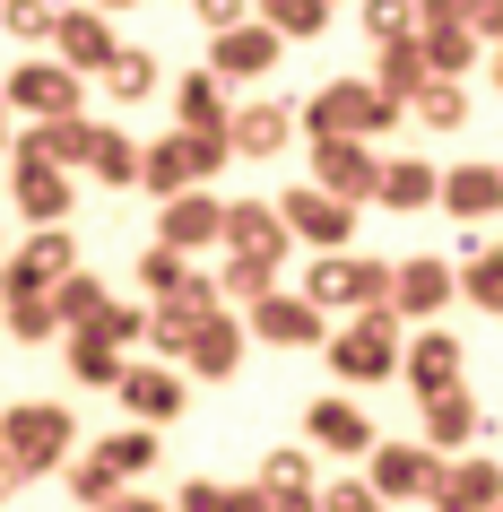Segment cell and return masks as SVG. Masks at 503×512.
Wrapping results in <instances>:
<instances>
[{"label":"cell","instance_id":"obj_1","mask_svg":"<svg viewBox=\"0 0 503 512\" xmlns=\"http://www.w3.org/2000/svg\"><path fill=\"white\" fill-rule=\"evenodd\" d=\"M70 443H79V417H70L61 400H9V408H0V460H18L27 478L61 469Z\"/></svg>","mask_w":503,"mask_h":512},{"label":"cell","instance_id":"obj_2","mask_svg":"<svg viewBox=\"0 0 503 512\" xmlns=\"http://www.w3.org/2000/svg\"><path fill=\"white\" fill-rule=\"evenodd\" d=\"M321 348H330V374H339V382H391V374H399V348H408V330H399L391 304H365V313H356L347 330H330Z\"/></svg>","mask_w":503,"mask_h":512},{"label":"cell","instance_id":"obj_3","mask_svg":"<svg viewBox=\"0 0 503 512\" xmlns=\"http://www.w3.org/2000/svg\"><path fill=\"white\" fill-rule=\"evenodd\" d=\"M295 122H304V139H373V131L399 122V105L373 96V79H321L313 105L295 113Z\"/></svg>","mask_w":503,"mask_h":512},{"label":"cell","instance_id":"obj_4","mask_svg":"<svg viewBox=\"0 0 503 512\" xmlns=\"http://www.w3.org/2000/svg\"><path fill=\"white\" fill-rule=\"evenodd\" d=\"M304 304H313L321 322H330V313L391 304V261H365V252H321V261H304Z\"/></svg>","mask_w":503,"mask_h":512},{"label":"cell","instance_id":"obj_5","mask_svg":"<svg viewBox=\"0 0 503 512\" xmlns=\"http://www.w3.org/2000/svg\"><path fill=\"white\" fill-rule=\"evenodd\" d=\"M70 270H79V243H70V226H35V235L0 261V296H53Z\"/></svg>","mask_w":503,"mask_h":512},{"label":"cell","instance_id":"obj_6","mask_svg":"<svg viewBox=\"0 0 503 512\" xmlns=\"http://www.w3.org/2000/svg\"><path fill=\"white\" fill-rule=\"evenodd\" d=\"M278 226H287V243H313V252H347L356 243V209L330 200V191H313V183L278 191Z\"/></svg>","mask_w":503,"mask_h":512},{"label":"cell","instance_id":"obj_7","mask_svg":"<svg viewBox=\"0 0 503 512\" xmlns=\"http://www.w3.org/2000/svg\"><path fill=\"white\" fill-rule=\"evenodd\" d=\"M0 105L27 113V122H61V113L87 105V79H70L61 61H18V70H9V87H0Z\"/></svg>","mask_w":503,"mask_h":512},{"label":"cell","instance_id":"obj_8","mask_svg":"<svg viewBox=\"0 0 503 512\" xmlns=\"http://www.w3.org/2000/svg\"><path fill=\"white\" fill-rule=\"evenodd\" d=\"M399 374L417 400H443L469 382V348H460V330H408V348H399Z\"/></svg>","mask_w":503,"mask_h":512},{"label":"cell","instance_id":"obj_9","mask_svg":"<svg viewBox=\"0 0 503 512\" xmlns=\"http://www.w3.org/2000/svg\"><path fill=\"white\" fill-rule=\"evenodd\" d=\"M113 53H122V35H113V18H96L87 0L53 18V61L70 70V79H105V70H113Z\"/></svg>","mask_w":503,"mask_h":512},{"label":"cell","instance_id":"obj_10","mask_svg":"<svg viewBox=\"0 0 503 512\" xmlns=\"http://www.w3.org/2000/svg\"><path fill=\"white\" fill-rule=\"evenodd\" d=\"M313 191L330 200H373L382 191V157H373V139H313Z\"/></svg>","mask_w":503,"mask_h":512},{"label":"cell","instance_id":"obj_11","mask_svg":"<svg viewBox=\"0 0 503 512\" xmlns=\"http://www.w3.org/2000/svg\"><path fill=\"white\" fill-rule=\"evenodd\" d=\"M451 296H460V270H451L443 252H408V261L391 270V313L399 322H434Z\"/></svg>","mask_w":503,"mask_h":512},{"label":"cell","instance_id":"obj_12","mask_svg":"<svg viewBox=\"0 0 503 512\" xmlns=\"http://www.w3.org/2000/svg\"><path fill=\"white\" fill-rule=\"evenodd\" d=\"M434 469H443V460L425 452V443H373L365 452V486L382 504H425V495H434Z\"/></svg>","mask_w":503,"mask_h":512},{"label":"cell","instance_id":"obj_13","mask_svg":"<svg viewBox=\"0 0 503 512\" xmlns=\"http://www.w3.org/2000/svg\"><path fill=\"white\" fill-rule=\"evenodd\" d=\"M243 339H261V348H321L330 322H321L304 296H278V287H269L261 304H243Z\"/></svg>","mask_w":503,"mask_h":512},{"label":"cell","instance_id":"obj_14","mask_svg":"<svg viewBox=\"0 0 503 512\" xmlns=\"http://www.w3.org/2000/svg\"><path fill=\"white\" fill-rule=\"evenodd\" d=\"M425 504H434V512H495V504H503V460H486V452L443 460Z\"/></svg>","mask_w":503,"mask_h":512},{"label":"cell","instance_id":"obj_15","mask_svg":"<svg viewBox=\"0 0 503 512\" xmlns=\"http://www.w3.org/2000/svg\"><path fill=\"white\" fill-rule=\"evenodd\" d=\"M278 61H287V44H278L261 18H243V27H226V35L209 44V79H217V87H235V79H269Z\"/></svg>","mask_w":503,"mask_h":512},{"label":"cell","instance_id":"obj_16","mask_svg":"<svg viewBox=\"0 0 503 512\" xmlns=\"http://www.w3.org/2000/svg\"><path fill=\"white\" fill-rule=\"evenodd\" d=\"M113 391H122V408H131L148 434H157L165 417H183V408H191L183 365H122V382H113Z\"/></svg>","mask_w":503,"mask_h":512},{"label":"cell","instance_id":"obj_17","mask_svg":"<svg viewBox=\"0 0 503 512\" xmlns=\"http://www.w3.org/2000/svg\"><path fill=\"white\" fill-rule=\"evenodd\" d=\"M217 243H226L235 261H269V270L295 252L287 226H278V200H226V235H217Z\"/></svg>","mask_w":503,"mask_h":512},{"label":"cell","instance_id":"obj_18","mask_svg":"<svg viewBox=\"0 0 503 512\" xmlns=\"http://www.w3.org/2000/svg\"><path fill=\"white\" fill-rule=\"evenodd\" d=\"M9 165H18V174H9L18 217H27V226H70V200H79V191H70V174H61V165H44V157H9Z\"/></svg>","mask_w":503,"mask_h":512},{"label":"cell","instance_id":"obj_19","mask_svg":"<svg viewBox=\"0 0 503 512\" xmlns=\"http://www.w3.org/2000/svg\"><path fill=\"white\" fill-rule=\"evenodd\" d=\"M304 443L330 452V460H365L382 434H373V417L356 400H313V408H304Z\"/></svg>","mask_w":503,"mask_h":512},{"label":"cell","instance_id":"obj_20","mask_svg":"<svg viewBox=\"0 0 503 512\" xmlns=\"http://www.w3.org/2000/svg\"><path fill=\"white\" fill-rule=\"evenodd\" d=\"M87 148H96V122L87 113H61V122H27V131H9V157H44L61 174H79Z\"/></svg>","mask_w":503,"mask_h":512},{"label":"cell","instance_id":"obj_21","mask_svg":"<svg viewBox=\"0 0 503 512\" xmlns=\"http://www.w3.org/2000/svg\"><path fill=\"white\" fill-rule=\"evenodd\" d=\"M226 235V200H217V191H183V200H165L157 209V243L165 252H200V243H217Z\"/></svg>","mask_w":503,"mask_h":512},{"label":"cell","instance_id":"obj_22","mask_svg":"<svg viewBox=\"0 0 503 512\" xmlns=\"http://www.w3.org/2000/svg\"><path fill=\"white\" fill-rule=\"evenodd\" d=\"M417 408H425V452H434V460H460V452H469V434H486V408L469 400V382L443 391V400H417Z\"/></svg>","mask_w":503,"mask_h":512},{"label":"cell","instance_id":"obj_23","mask_svg":"<svg viewBox=\"0 0 503 512\" xmlns=\"http://www.w3.org/2000/svg\"><path fill=\"white\" fill-rule=\"evenodd\" d=\"M287 139H295V105H278V96L226 113V148H235V157H278Z\"/></svg>","mask_w":503,"mask_h":512},{"label":"cell","instance_id":"obj_24","mask_svg":"<svg viewBox=\"0 0 503 512\" xmlns=\"http://www.w3.org/2000/svg\"><path fill=\"white\" fill-rule=\"evenodd\" d=\"M243 365V322L235 313H200V330H191V348H183V374L191 382H226Z\"/></svg>","mask_w":503,"mask_h":512},{"label":"cell","instance_id":"obj_25","mask_svg":"<svg viewBox=\"0 0 503 512\" xmlns=\"http://www.w3.org/2000/svg\"><path fill=\"white\" fill-rule=\"evenodd\" d=\"M434 200H443L460 226H486V217L503 209V174H495V165H451L443 183H434Z\"/></svg>","mask_w":503,"mask_h":512},{"label":"cell","instance_id":"obj_26","mask_svg":"<svg viewBox=\"0 0 503 512\" xmlns=\"http://www.w3.org/2000/svg\"><path fill=\"white\" fill-rule=\"evenodd\" d=\"M226 87L209 79V70H183V79H174V131H226Z\"/></svg>","mask_w":503,"mask_h":512},{"label":"cell","instance_id":"obj_27","mask_svg":"<svg viewBox=\"0 0 503 512\" xmlns=\"http://www.w3.org/2000/svg\"><path fill=\"white\" fill-rule=\"evenodd\" d=\"M87 460L105 469L113 486H139L148 469H157V434L148 426H131V434H105V443H87Z\"/></svg>","mask_w":503,"mask_h":512},{"label":"cell","instance_id":"obj_28","mask_svg":"<svg viewBox=\"0 0 503 512\" xmlns=\"http://www.w3.org/2000/svg\"><path fill=\"white\" fill-rule=\"evenodd\" d=\"M105 304H113L105 278H96V270H70V278L53 287V322H61V339H70V330H96V322H105Z\"/></svg>","mask_w":503,"mask_h":512},{"label":"cell","instance_id":"obj_29","mask_svg":"<svg viewBox=\"0 0 503 512\" xmlns=\"http://www.w3.org/2000/svg\"><path fill=\"white\" fill-rule=\"evenodd\" d=\"M425 79H434V70H425L417 35H408V44H382V53H373V96H391L399 113H408V96H417Z\"/></svg>","mask_w":503,"mask_h":512},{"label":"cell","instance_id":"obj_30","mask_svg":"<svg viewBox=\"0 0 503 512\" xmlns=\"http://www.w3.org/2000/svg\"><path fill=\"white\" fill-rule=\"evenodd\" d=\"M139 183L157 191V209H165V200H183V191H200V183H191V157H183V131H165L157 148H139Z\"/></svg>","mask_w":503,"mask_h":512},{"label":"cell","instance_id":"obj_31","mask_svg":"<svg viewBox=\"0 0 503 512\" xmlns=\"http://www.w3.org/2000/svg\"><path fill=\"white\" fill-rule=\"evenodd\" d=\"M408 122H417V131H469V87L460 79H425L417 96H408Z\"/></svg>","mask_w":503,"mask_h":512},{"label":"cell","instance_id":"obj_32","mask_svg":"<svg viewBox=\"0 0 503 512\" xmlns=\"http://www.w3.org/2000/svg\"><path fill=\"white\" fill-rule=\"evenodd\" d=\"M105 96H113L122 113L148 105V96H157V53H148V44H122V53H113V70H105Z\"/></svg>","mask_w":503,"mask_h":512},{"label":"cell","instance_id":"obj_33","mask_svg":"<svg viewBox=\"0 0 503 512\" xmlns=\"http://www.w3.org/2000/svg\"><path fill=\"white\" fill-rule=\"evenodd\" d=\"M122 365H131V356L113 348L105 330H70V374H79L87 391H113V382H122Z\"/></svg>","mask_w":503,"mask_h":512},{"label":"cell","instance_id":"obj_34","mask_svg":"<svg viewBox=\"0 0 503 512\" xmlns=\"http://www.w3.org/2000/svg\"><path fill=\"white\" fill-rule=\"evenodd\" d=\"M87 174H96V183H113V191H131V183H139V139H131V131H113V122H96Z\"/></svg>","mask_w":503,"mask_h":512},{"label":"cell","instance_id":"obj_35","mask_svg":"<svg viewBox=\"0 0 503 512\" xmlns=\"http://www.w3.org/2000/svg\"><path fill=\"white\" fill-rule=\"evenodd\" d=\"M434 183H443V174H434L425 157H391V165H382V191H373V200H382V209H425V200H434Z\"/></svg>","mask_w":503,"mask_h":512},{"label":"cell","instance_id":"obj_36","mask_svg":"<svg viewBox=\"0 0 503 512\" xmlns=\"http://www.w3.org/2000/svg\"><path fill=\"white\" fill-rule=\"evenodd\" d=\"M261 9V27L278 35V44H304V35L330 27V0H252Z\"/></svg>","mask_w":503,"mask_h":512},{"label":"cell","instance_id":"obj_37","mask_svg":"<svg viewBox=\"0 0 503 512\" xmlns=\"http://www.w3.org/2000/svg\"><path fill=\"white\" fill-rule=\"evenodd\" d=\"M191 278H200V270H191L183 252H165V243H148V252H139V296H148V304H174Z\"/></svg>","mask_w":503,"mask_h":512},{"label":"cell","instance_id":"obj_38","mask_svg":"<svg viewBox=\"0 0 503 512\" xmlns=\"http://www.w3.org/2000/svg\"><path fill=\"white\" fill-rule=\"evenodd\" d=\"M417 53H425V70H434V79H460V70L477 61V35H469V27H425Z\"/></svg>","mask_w":503,"mask_h":512},{"label":"cell","instance_id":"obj_39","mask_svg":"<svg viewBox=\"0 0 503 512\" xmlns=\"http://www.w3.org/2000/svg\"><path fill=\"white\" fill-rule=\"evenodd\" d=\"M261 495H313V452H304V443L261 452Z\"/></svg>","mask_w":503,"mask_h":512},{"label":"cell","instance_id":"obj_40","mask_svg":"<svg viewBox=\"0 0 503 512\" xmlns=\"http://www.w3.org/2000/svg\"><path fill=\"white\" fill-rule=\"evenodd\" d=\"M460 296L477 304V313H503V243H477L469 270H460Z\"/></svg>","mask_w":503,"mask_h":512},{"label":"cell","instance_id":"obj_41","mask_svg":"<svg viewBox=\"0 0 503 512\" xmlns=\"http://www.w3.org/2000/svg\"><path fill=\"white\" fill-rule=\"evenodd\" d=\"M9 339H18V348H53V339H61L53 296H9Z\"/></svg>","mask_w":503,"mask_h":512},{"label":"cell","instance_id":"obj_42","mask_svg":"<svg viewBox=\"0 0 503 512\" xmlns=\"http://www.w3.org/2000/svg\"><path fill=\"white\" fill-rule=\"evenodd\" d=\"M70 0H0V27L18 35V44H53V18Z\"/></svg>","mask_w":503,"mask_h":512},{"label":"cell","instance_id":"obj_43","mask_svg":"<svg viewBox=\"0 0 503 512\" xmlns=\"http://www.w3.org/2000/svg\"><path fill=\"white\" fill-rule=\"evenodd\" d=\"M269 287H278L269 261H235V252H226V270H217V296H226V304H261Z\"/></svg>","mask_w":503,"mask_h":512},{"label":"cell","instance_id":"obj_44","mask_svg":"<svg viewBox=\"0 0 503 512\" xmlns=\"http://www.w3.org/2000/svg\"><path fill=\"white\" fill-rule=\"evenodd\" d=\"M365 35L373 44H408L417 35V0H365Z\"/></svg>","mask_w":503,"mask_h":512},{"label":"cell","instance_id":"obj_45","mask_svg":"<svg viewBox=\"0 0 503 512\" xmlns=\"http://www.w3.org/2000/svg\"><path fill=\"white\" fill-rule=\"evenodd\" d=\"M313 504H321V512H391L365 478H330V486H313Z\"/></svg>","mask_w":503,"mask_h":512},{"label":"cell","instance_id":"obj_46","mask_svg":"<svg viewBox=\"0 0 503 512\" xmlns=\"http://www.w3.org/2000/svg\"><path fill=\"white\" fill-rule=\"evenodd\" d=\"M96 330H105L113 348L131 356V348H139V339H148V304H122V296H113V304H105V322H96Z\"/></svg>","mask_w":503,"mask_h":512},{"label":"cell","instance_id":"obj_47","mask_svg":"<svg viewBox=\"0 0 503 512\" xmlns=\"http://www.w3.org/2000/svg\"><path fill=\"white\" fill-rule=\"evenodd\" d=\"M183 157H191V183H209L235 148H226V131H183Z\"/></svg>","mask_w":503,"mask_h":512},{"label":"cell","instance_id":"obj_48","mask_svg":"<svg viewBox=\"0 0 503 512\" xmlns=\"http://www.w3.org/2000/svg\"><path fill=\"white\" fill-rule=\"evenodd\" d=\"M477 9H486V0H417V35L425 27H469L477 35Z\"/></svg>","mask_w":503,"mask_h":512},{"label":"cell","instance_id":"obj_49","mask_svg":"<svg viewBox=\"0 0 503 512\" xmlns=\"http://www.w3.org/2000/svg\"><path fill=\"white\" fill-rule=\"evenodd\" d=\"M174 512H235V486H217V478H191Z\"/></svg>","mask_w":503,"mask_h":512},{"label":"cell","instance_id":"obj_50","mask_svg":"<svg viewBox=\"0 0 503 512\" xmlns=\"http://www.w3.org/2000/svg\"><path fill=\"white\" fill-rule=\"evenodd\" d=\"M191 18H200L209 35H226V27H243V18H252V0H191Z\"/></svg>","mask_w":503,"mask_h":512},{"label":"cell","instance_id":"obj_51","mask_svg":"<svg viewBox=\"0 0 503 512\" xmlns=\"http://www.w3.org/2000/svg\"><path fill=\"white\" fill-rule=\"evenodd\" d=\"M477 44H486V53H503V0H486V9H477Z\"/></svg>","mask_w":503,"mask_h":512},{"label":"cell","instance_id":"obj_52","mask_svg":"<svg viewBox=\"0 0 503 512\" xmlns=\"http://www.w3.org/2000/svg\"><path fill=\"white\" fill-rule=\"evenodd\" d=\"M105 512H174V504H157V495H139V486H122V495H113Z\"/></svg>","mask_w":503,"mask_h":512},{"label":"cell","instance_id":"obj_53","mask_svg":"<svg viewBox=\"0 0 503 512\" xmlns=\"http://www.w3.org/2000/svg\"><path fill=\"white\" fill-rule=\"evenodd\" d=\"M18 486H27V469H18V460H0V504H9Z\"/></svg>","mask_w":503,"mask_h":512},{"label":"cell","instance_id":"obj_54","mask_svg":"<svg viewBox=\"0 0 503 512\" xmlns=\"http://www.w3.org/2000/svg\"><path fill=\"white\" fill-rule=\"evenodd\" d=\"M269 512H321L313 495H269Z\"/></svg>","mask_w":503,"mask_h":512},{"label":"cell","instance_id":"obj_55","mask_svg":"<svg viewBox=\"0 0 503 512\" xmlns=\"http://www.w3.org/2000/svg\"><path fill=\"white\" fill-rule=\"evenodd\" d=\"M87 9H96V18H113V9H139V0H87Z\"/></svg>","mask_w":503,"mask_h":512},{"label":"cell","instance_id":"obj_56","mask_svg":"<svg viewBox=\"0 0 503 512\" xmlns=\"http://www.w3.org/2000/svg\"><path fill=\"white\" fill-rule=\"evenodd\" d=\"M0 157H9V105H0Z\"/></svg>","mask_w":503,"mask_h":512},{"label":"cell","instance_id":"obj_57","mask_svg":"<svg viewBox=\"0 0 503 512\" xmlns=\"http://www.w3.org/2000/svg\"><path fill=\"white\" fill-rule=\"evenodd\" d=\"M495 96H503V53H495Z\"/></svg>","mask_w":503,"mask_h":512},{"label":"cell","instance_id":"obj_58","mask_svg":"<svg viewBox=\"0 0 503 512\" xmlns=\"http://www.w3.org/2000/svg\"><path fill=\"white\" fill-rule=\"evenodd\" d=\"M0 261H9V226H0Z\"/></svg>","mask_w":503,"mask_h":512},{"label":"cell","instance_id":"obj_59","mask_svg":"<svg viewBox=\"0 0 503 512\" xmlns=\"http://www.w3.org/2000/svg\"><path fill=\"white\" fill-rule=\"evenodd\" d=\"M330 9H339V0H330Z\"/></svg>","mask_w":503,"mask_h":512},{"label":"cell","instance_id":"obj_60","mask_svg":"<svg viewBox=\"0 0 503 512\" xmlns=\"http://www.w3.org/2000/svg\"><path fill=\"white\" fill-rule=\"evenodd\" d=\"M495 174H503V165H495Z\"/></svg>","mask_w":503,"mask_h":512},{"label":"cell","instance_id":"obj_61","mask_svg":"<svg viewBox=\"0 0 503 512\" xmlns=\"http://www.w3.org/2000/svg\"><path fill=\"white\" fill-rule=\"evenodd\" d=\"M495 512H503V504H495Z\"/></svg>","mask_w":503,"mask_h":512}]
</instances>
